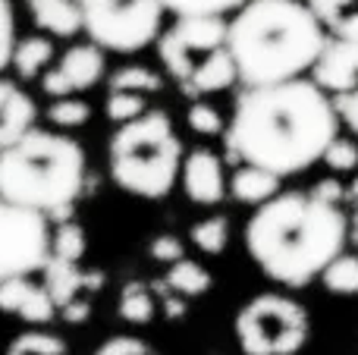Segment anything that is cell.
Segmentation results:
<instances>
[{"label": "cell", "instance_id": "cell-1", "mask_svg": "<svg viewBox=\"0 0 358 355\" xmlns=\"http://www.w3.org/2000/svg\"><path fill=\"white\" fill-rule=\"evenodd\" d=\"M336 132L340 113L334 98L299 75L242 88L233 117L223 126V148L233 167L255 164L283 180L321 161Z\"/></svg>", "mask_w": 358, "mask_h": 355}, {"label": "cell", "instance_id": "cell-2", "mask_svg": "<svg viewBox=\"0 0 358 355\" xmlns=\"http://www.w3.org/2000/svg\"><path fill=\"white\" fill-rule=\"evenodd\" d=\"M346 214L315 192H277L245 224L252 261L280 287L302 289L346 249Z\"/></svg>", "mask_w": 358, "mask_h": 355}, {"label": "cell", "instance_id": "cell-3", "mask_svg": "<svg viewBox=\"0 0 358 355\" xmlns=\"http://www.w3.org/2000/svg\"><path fill=\"white\" fill-rule=\"evenodd\" d=\"M324 41L327 29L305 0H245L227 22V50L245 85L305 75Z\"/></svg>", "mask_w": 358, "mask_h": 355}, {"label": "cell", "instance_id": "cell-4", "mask_svg": "<svg viewBox=\"0 0 358 355\" xmlns=\"http://www.w3.org/2000/svg\"><path fill=\"white\" fill-rule=\"evenodd\" d=\"M85 189V151L63 132L35 129L0 148V198L57 224L73 217Z\"/></svg>", "mask_w": 358, "mask_h": 355}, {"label": "cell", "instance_id": "cell-5", "mask_svg": "<svg viewBox=\"0 0 358 355\" xmlns=\"http://www.w3.org/2000/svg\"><path fill=\"white\" fill-rule=\"evenodd\" d=\"M110 176L123 192L138 198H167L182 167V142L164 110H145L120 123L107 145Z\"/></svg>", "mask_w": 358, "mask_h": 355}, {"label": "cell", "instance_id": "cell-6", "mask_svg": "<svg viewBox=\"0 0 358 355\" xmlns=\"http://www.w3.org/2000/svg\"><path fill=\"white\" fill-rule=\"evenodd\" d=\"M311 321L296 299L258 293L236 312L233 333L245 355H296L308 343Z\"/></svg>", "mask_w": 358, "mask_h": 355}, {"label": "cell", "instance_id": "cell-7", "mask_svg": "<svg viewBox=\"0 0 358 355\" xmlns=\"http://www.w3.org/2000/svg\"><path fill=\"white\" fill-rule=\"evenodd\" d=\"M161 0H113V3L82 6V31L101 50L132 54L161 35Z\"/></svg>", "mask_w": 358, "mask_h": 355}, {"label": "cell", "instance_id": "cell-8", "mask_svg": "<svg viewBox=\"0 0 358 355\" xmlns=\"http://www.w3.org/2000/svg\"><path fill=\"white\" fill-rule=\"evenodd\" d=\"M50 255V220L0 198V283L38 274Z\"/></svg>", "mask_w": 358, "mask_h": 355}, {"label": "cell", "instance_id": "cell-9", "mask_svg": "<svg viewBox=\"0 0 358 355\" xmlns=\"http://www.w3.org/2000/svg\"><path fill=\"white\" fill-rule=\"evenodd\" d=\"M155 41H157V57H161L167 75L182 85L189 79L192 66L208 50L227 44V19L223 16H176V22L164 35H157Z\"/></svg>", "mask_w": 358, "mask_h": 355}, {"label": "cell", "instance_id": "cell-10", "mask_svg": "<svg viewBox=\"0 0 358 355\" xmlns=\"http://www.w3.org/2000/svg\"><path fill=\"white\" fill-rule=\"evenodd\" d=\"M104 50L98 44H73L69 50H63V57L48 66L38 79H41V92L48 98H63V94H79L94 88L104 79Z\"/></svg>", "mask_w": 358, "mask_h": 355}, {"label": "cell", "instance_id": "cell-11", "mask_svg": "<svg viewBox=\"0 0 358 355\" xmlns=\"http://www.w3.org/2000/svg\"><path fill=\"white\" fill-rule=\"evenodd\" d=\"M311 82L324 88L330 98L352 92L358 85V38L327 31V41L311 66Z\"/></svg>", "mask_w": 358, "mask_h": 355}, {"label": "cell", "instance_id": "cell-12", "mask_svg": "<svg viewBox=\"0 0 358 355\" xmlns=\"http://www.w3.org/2000/svg\"><path fill=\"white\" fill-rule=\"evenodd\" d=\"M179 180H182L185 195L201 208L220 205V201L227 198V170H223V157L214 154L210 148H192L189 154L182 157Z\"/></svg>", "mask_w": 358, "mask_h": 355}, {"label": "cell", "instance_id": "cell-13", "mask_svg": "<svg viewBox=\"0 0 358 355\" xmlns=\"http://www.w3.org/2000/svg\"><path fill=\"white\" fill-rule=\"evenodd\" d=\"M0 312L38 327L50 324L57 318V305L50 293L44 289V283L31 280V274L10 277V280L0 283Z\"/></svg>", "mask_w": 358, "mask_h": 355}, {"label": "cell", "instance_id": "cell-14", "mask_svg": "<svg viewBox=\"0 0 358 355\" xmlns=\"http://www.w3.org/2000/svg\"><path fill=\"white\" fill-rule=\"evenodd\" d=\"M236 79H239V73H236V63H233V57H229L227 44H223V48L208 50V54H204L201 60L192 66L189 79H185L179 88H182L189 98H201V94L227 92V88H233Z\"/></svg>", "mask_w": 358, "mask_h": 355}, {"label": "cell", "instance_id": "cell-15", "mask_svg": "<svg viewBox=\"0 0 358 355\" xmlns=\"http://www.w3.org/2000/svg\"><path fill=\"white\" fill-rule=\"evenodd\" d=\"M35 119H38L35 98L29 92H22L13 79L0 75V148L16 142L19 136H25L35 126Z\"/></svg>", "mask_w": 358, "mask_h": 355}, {"label": "cell", "instance_id": "cell-16", "mask_svg": "<svg viewBox=\"0 0 358 355\" xmlns=\"http://www.w3.org/2000/svg\"><path fill=\"white\" fill-rule=\"evenodd\" d=\"M25 6L31 22L54 38H76L82 31L79 0H25Z\"/></svg>", "mask_w": 358, "mask_h": 355}, {"label": "cell", "instance_id": "cell-17", "mask_svg": "<svg viewBox=\"0 0 358 355\" xmlns=\"http://www.w3.org/2000/svg\"><path fill=\"white\" fill-rule=\"evenodd\" d=\"M280 192V176L255 164H236L233 176H227V195H233L242 205H264L267 198Z\"/></svg>", "mask_w": 358, "mask_h": 355}, {"label": "cell", "instance_id": "cell-18", "mask_svg": "<svg viewBox=\"0 0 358 355\" xmlns=\"http://www.w3.org/2000/svg\"><path fill=\"white\" fill-rule=\"evenodd\" d=\"M41 277H44L41 283L50 293V299H54L57 312L85 289V270L79 268V261H63V258L48 255V261H44V268H41Z\"/></svg>", "mask_w": 358, "mask_h": 355}, {"label": "cell", "instance_id": "cell-19", "mask_svg": "<svg viewBox=\"0 0 358 355\" xmlns=\"http://www.w3.org/2000/svg\"><path fill=\"white\" fill-rule=\"evenodd\" d=\"M54 41L44 35H31V38H22V41L13 44V54H10V66L16 69L19 79H38L44 69L54 63Z\"/></svg>", "mask_w": 358, "mask_h": 355}, {"label": "cell", "instance_id": "cell-20", "mask_svg": "<svg viewBox=\"0 0 358 355\" xmlns=\"http://www.w3.org/2000/svg\"><path fill=\"white\" fill-rule=\"evenodd\" d=\"M167 277H164V283H167L173 293H179L182 299H198V296H204L210 287H214V277H210V270L204 268V264L192 261V258H179V261L167 264Z\"/></svg>", "mask_w": 358, "mask_h": 355}, {"label": "cell", "instance_id": "cell-21", "mask_svg": "<svg viewBox=\"0 0 358 355\" xmlns=\"http://www.w3.org/2000/svg\"><path fill=\"white\" fill-rule=\"evenodd\" d=\"M117 312L126 324H151L157 312V299L151 293V283L142 280H129L123 289H120V302Z\"/></svg>", "mask_w": 358, "mask_h": 355}, {"label": "cell", "instance_id": "cell-22", "mask_svg": "<svg viewBox=\"0 0 358 355\" xmlns=\"http://www.w3.org/2000/svg\"><path fill=\"white\" fill-rule=\"evenodd\" d=\"M321 283L334 296H358V255L343 249L336 258H330L327 268L321 270Z\"/></svg>", "mask_w": 358, "mask_h": 355}, {"label": "cell", "instance_id": "cell-23", "mask_svg": "<svg viewBox=\"0 0 358 355\" xmlns=\"http://www.w3.org/2000/svg\"><path fill=\"white\" fill-rule=\"evenodd\" d=\"M189 239L201 255H223L229 245V220L223 217V214L198 220V224H192Z\"/></svg>", "mask_w": 358, "mask_h": 355}, {"label": "cell", "instance_id": "cell-24", "mask_svg": "<svg viewBox=\"0 0 358 355\" xmlns=\"http://www.w3.org/2000/svg\"><path fill=\"white\" fill-rule=\"evenodd\" d=\"M85 249H88V239L82 224H76L73 217L57 220V226L50 230V255L63 258V261H82Z\"/></svg>", "mask_w": 358, "mask_h": 355}, {"label": "cell", "instance_id": "cell-25", "mask_svg": "<svg viewBox=\"0 0 358 355\" xmlns=\"http://www.w3.org/2000/svg\"><path fill=\"white\" fill-rule=\"evenodd\" d=\"M164 88V75L148 66H123L107 79V92H138V94H155Z\"/></svg>", "mask_w": 358, "mask_h": 355}, {"label": "cell", "instance_id": "cell-26", "mask_svg": "<svg viewBox=\"0 0 358 355\" xmlns=\"http://www.w3.org/2000/svg\"><path fill=\"white\" fill-rule=\"evenodd\" d=\"M92 119V104L82 101L79 94H63V98H54L48 107V123L57 126V129H79Z\"/></svg>", "mask_w": 358, "mask_h": 355}, {"label": "cell", "instance_id": "cell-27", "mask_svg": "<svg viewBox=\"0 0 358 355\" xmlns=\"http://www.w3.org/2000/svg\"><path fill=\"white\" fill-rule=\"evenodd\" d=\"M6 355H69V349L57 333L25 331L6 346Z\"/></svg>", "mask_w": 358, "mask_h": 355}, {"label": "cell", "instance_id": "cell-28", "mask_svg": "<svg viewBox=\"0 0 358 355\" xmlns=\"http://www.w3.org/2000/svg\"><path fill=\"white\" fill-rule=\"evenodd\" d=\"M242 3L245 0H161L164 13H173V16H227Z\"/></svg>", "mask_w": 358, "mask_h": 355}, {"label": "cell", "instance_id": "cell-29", "mask_svg": "<svg viewBox=\"0 0 358 355\" xmlns=\"http://www.w3.org/2000/svg\"><path fill=\"white\" fill-rule=\"evenodd\" d=\"M148 110V101L145 94L138 92H107V104H104V113L110 123H129L136 119L138 113Z\"/></svg>", "mask_w": 358, "mask_h": 355}, {"label": "cell", "instance_id": "cell-30", "mask_svg": "<svg viewBox=\"0 0 358 355\" xmlns=\"http://www.w3.org/2000/svg\"><path fill=\"white\" fill-rule=\"evenodd\" d=\"M321 161L327 164L334 173H352V170H358V142L343 138L340 132H336V136L330 138V145L324 148Z\"/></svg>", "mask_w": 358, "mask_h": 355}, {"label": "cell", "instance_id": "cell-31", "mask_svg": "<svg viewBox=\"0 0 358 355\" xmlns=\"http://www.w3.org/2000/svg\"><path fill=\"white\" fill-rule=\"evenodd\" d=\"M185 119H189V126L198 132V136H223V117L220 110H217L214 104H208V101L195 98L189 107V113H185Z\"/></svg>", "mask_w": 358, "mask_h": 355}, {"label": "cell", "instance_id": "cell-32", "mask_svg": "<svg viewBox=\"0 0 358 355\" xmlns=\"http://www.w3.org/2000/svg\"><path fill=\"white\" fill-rule=\"evenodd\" d=\"M13 44H16V13L10 0H0V73L10 66Z\"/></svg>", "mask_w": 358, "mask_h": 355}, {"label": "cell", "instance_id": "cell-33", "mask_svg": "<svg viewBox=\"0 0 358 355\" xmlns=\"http://www.w3.org/2000/svg\"><path fill=\"white\" fill-rule=\"evenodd\" d=\"M94 355H157V352L138 337H110L107 343L98 346Z\"/></svg>", "mask_w": 358, "mask_h": 355}, {"label": "cell", "instance_id": "cell-34", "mask_svg": "<svg viewBox=\"0 0 358 355\" xmlns=\"http://www.w3.org/2000/svg\"><path fill=\"white\" fill-rule=\"evenodd\" d=\"M148 255L155 258V261H161V264H173V261H179V258H185V245H182V239L164 233V236L151 239Z\"/></svg>", "mask_w": 358, "mask_h": 355}, {"label": "cell", "instance_id": "cell-35", "mask_svg": "<svg viewBox=\"0 0 358 355\" xmlns=\"http://www.w3.org/2000/svg\"><path fill=\"white\" fill-rule=\"evenodd\" d=\"M305 3H308V10L321 19L324 29H330L343 13H349V6H352L355 0H305Z\"/></svg>", "mask_w": 358, "mask_h": 355}, {"label": "cell", "instance_id": "cell-36", "mask_svg": "<svg viewBox=\"0 0 358 355\" xmlns=\"http://www.w3.org/2000/svg\"><path fill=\"white\" fill-rule=\"evenodd\" d=\"M334 104H336L340 119L355 132V138H358V85L352 88V92H346V94H336Z\"/></svg>", "mask_w": 358, "mask_h": 355}, {"label": "cell", "instance_id": "cell-37", "mask_svg": "<svg viewBox=\"0 0 358 355\" xmlns=\"http://www.w3.org/2000/svg\"><path fill=\"white\" fill-rule=\"evenodd\" d=\"M60 314H63V321H69V324H82V321L92 318V302L76 296V299H69L66 305L60 308Z\"/></svg>", "mask_w": 358, "mask_h": 355}, {"label": "cell", "instance_id": "cell-38", "mask_svg": "<svg viewBox=\"0 0 358 355\" xmlns=\"http://www.w3.org/2000/svg\"><path fill=\"white\" fill-rule=\"evenodd\" d=\"M311 192L317 195V198L330 201V205H343V182L336 180V176H327V180L315 182V189Z\"/></svg>", "mask_w": 358, "mask_h": 355}, {"label": "cell", "instance_id": "cell-39", "mask_svg": "<svg viewBox=\"0 0 358 355\" xmlns=\"http://www.w3.org/2000/svg\"><path fill=\"white\" fill-rule=\"evenodd\" d=\"M346 239L358 249V205H355L352 217H346Z\"/></svg>", "mask_w": 358, "mask_h": 355}, {"label": "cell", "instance_id": "cell-40", "mask_svg": "<svg viewBox=\"0 0 358 355\" xmlns=\"http://www.w3.org/2000/svg\"><path fill=\"white\" fill-rule=\"evenodd\" d=\"M343 205H358V176L349 186H343Z\"/></svg>", "mask_w": 358, "mask_h": 355}, {"label": "cell", "instance_id": "cell-41", "mask_svg": "<svg viewBox=\"0 0 358 355\" xmlns=\"http://www.w3.org/2000/svg\"><path fill=\"white\" fill-rule=\"evenodd\" d=\"M98 3H113V0H79V6H98Z\"/></svg>", "mask_w": 358, "mask_h": 355}]
</instances>
